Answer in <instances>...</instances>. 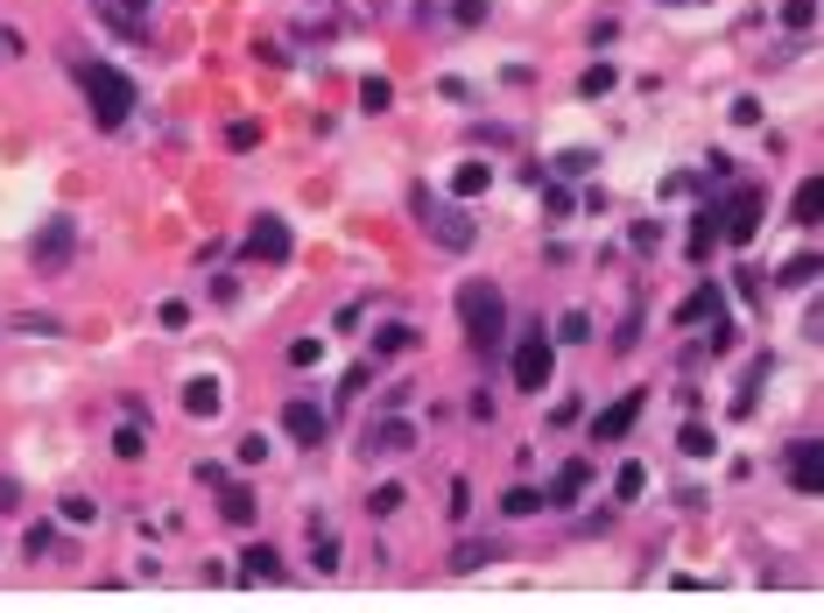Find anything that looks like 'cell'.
<instances>
[{"label": "cell", "instance_id": "1", "mask_svg": "<svg viewBox=\"0 0 824 613\" xmlns=\"http://www.w3.org/2000/svg\"><path fill=\"white\" fill-rule=\"evenodd\" d=\"M458 318H466V339H472V353H479V360H493V346L507 339V304H501V290L472 275L466 290H458Z\"/></svg>", "mask_w": 824, "mask_h": 613}, {"label": "cell", "instance_id": "2", "mask_svg": "<svg viewBox=\"0 0 824 613\" xmlns=\"http://www.w3.org/2000/svg\"><path fill=\"white\" fill-rule=\"evenodd\" d=\"M78 85H85V107H93V121L99 127H120L134 113V78L127 71H113V64H85L78 71Z\"/></svg>", "mask_w": 824, "mask_h": 613}, {"label": "cell", "instance_id": "3", "mask_svg": "<svg viewBox=\"0 0 824 613\" xmlns=\"http://www.w3.org/2000/svg\"><path fill=\"white\" fill-rule=\"evenodd\" d=\"M416 219H423V233H430L438 247H452V254L472 247V219L458 212L452 198H430V191H416Z\"/></svg>", "mask_w": 824, "mask_h": 613}, {"label": "cell", "instance_id": "4", "mask_svg": "<svg viewBox=\"0 0 824 613\" xmlns=\"http://www.w3.org/2000/svg\"><path fill=\"white\" fill-rule=\"evenodd\" d=\"M550 367H557V353H550V332L543 324H529L521 332V346H515V388H550Z\"/></svg>", "mask_w": 824, "mask_h": 613}, {"label": "cell", "instance_id": "5", "mask_svg": "<svg viewBox=\"0 0 824 613\" xmlns=\"http://www.w3.org/2000/svg\"><path fill=\"white\" fill-rule=\"evenodd\" d=\"M761 212H768V205H761V191H733L726 205H712V219H718V233H726L733 247H747L754 241V226H761Z\"/></svg>", "mask_w": 824, "mask_h": 613}, {"label": "cell", "instance_id": "6", "mask_svg": "<svg viewBox=\"0 0 824 613\" xmlns=\"http://www.w3.org/2000/svg\"><path fill=\"white\" fill-rule=\"evenodd\" d=\"M641 402H649V395H641V388H627V395H613V402H606V409H599V416H592V438H599V444H620V438H627V430H635V416H641Z\"/></svg>", "mask_w": 824, "mask_h": 613}, {"label": "cell", "instance_id": "7", "mask_svg": "<svg viewBox=\"0 0 824 613\" xmlns=\"http://www.w3.org/2000/svg\"><path fill=\"white\" fill-rule=\"evenodd\" d=\"M789 487H797V493H824V444L817 438L789 444Z\"/></svg>", "mask_w": 824, "mask_h": 613}, {"label": "cell", "instance_id": "8", "mask_svg": "<svg viewBox=\"0 0 824 613\" xmlns=\"http://www.w3.org/2000/svg\"><path fill=\"white\" fill-rule=\"evenodd\" d=\"M247 261H268V268H275V261H290V226L261 212V219L247 226Z\"/></svg>", "mask_w": 824, "mask_h": 613}, {"label": "cell", "instance_id": "9", "mask_svg": "<svg viewBox=\"0 0 824 613\" xmlns=\"http://www.w3.org/2000/svg\"><path fill=\"white\" fill-rule=\"evenodd\" d=\"M71 247H78V226H71V219H50V226L36 233V268H64Z\"/></svg>", "mask_w": 824, "mask_h": 613}, {"label": "cell", "instance_id": "10", "mask_svg": "<svg viewBox=\"0 0 824 613\" xmlns=\"http://www.w3.org/2000/svg\"><path fill=\"white\" fill-rule=\"evenodd\" d=\"M586 487H592V466H586V458H571V466H557V473H550V487H543V507H571V501H578Z\"/></svg>", "mask_w": 824, "mask_h": 613}, {"label": "cell", "instance_id": "11", "mask_svg": "<svg viewBox=\"0 0 824 613\" xmlns=\"http://www.w3.org/2000/svg\"><path fill=\"white\" fill-rule=\"evenodd\" d=\"M282 424H290V438H296V444H324V430H332L318 402H290V409H282Z\"/></svg>", "mask_w": 824, "mask_h": 613}, {"label": "cell", "instance_id": "12", "mask_svg": "<svg viewBox=\"0 0 824 613\" xmlns=\"http://www.w3.org/2000/svg\"><path fill=\"white\" fill-rule=\"evenodd\" d=\"M409 444H416V424H409V416H388V424L367 430V452L373 458H381V452H409Z\"/></svg>", "mask_w": 824, "mask_h": 613}, {"label": "cell", "instance_id": "13", "mask_svg": "<svg viewBox=\"0 0 824 613\" xmlns=\"http://www.w3.org/2000/svg\"><path fill=\"white\" fill-rule=\"evenodd\" d=\"M219 515H226L233 522V529H247V522H254V487H239V480H226V473H219Z\"/></svg>", "mask_w": 824, "mask_h": 613}, {"label": "cell", "instance_id": "14", "mask_svg": "<svg viewBox=\"0 0 824 613\" xmlns=\"http://www.w3.org/2000/svg\"><path fill=\"white\" fill-rule=\"evenodd\" d=\"M239 578H268V586H282V578H290V564H282L268 543H247V557H239Z\"/></svg>", "mask_w": 824, "mask_h": 613}, {"label": "cell", "instance_id": "15", "mask_svg": "<svg viewBox=\"0 0 824 613\" xmlns=\"http://www.w3.org/2000/svg\"><path fill=\"white\" fill-rule=\"evenodd\" d=\"M712 310H726V296H718V290H712V282H698V290H691V296H684V310H677V324H705V318H712Z\"/></svg>", "mask_w": 824, "mask_h": 613}, {"label": "cell", "instance_id": "16", "mask_svg": "<svg viewBox=\"0 0 824 613\" xmlns=\"http://www.w3.org/2000/svg\"><path fill=\"white\" fill-rule=\"evenodd\" d=\"M219 402H226V395H219V381H205V373H198V381H184V409L190 416H219Z\"/></svg>", "mask_w": 824, "mask_h": 613}, {"label": "cell", "instance_id": "17", "mask_svg": "<svg viewBox=\"0 0 824 613\" xmlns=\"http://www.w3.org/2000/svg\"><path fill=\"white\" fill-rule=\"evenodd\" d=\"M768 373H775V353H761V360L747 367V388H740V402H733V409H740V416L754 409V395H761V381H768Z\"/></svg>", "mask_w": 824, "mask_h": 613}, {"label": "cell", "instance_id": "18", "mask_svg": "<svg viewBox=\"0 0 824 613\" xmlns=\"http://www.w3.org/2000/svg\"><path fill=\"white\" fill-rule=\"evenodd\" d=\"M487 184H493V170H487V162H458V176H452V191H458V198H479Z\"/></svg>", "mask_w": 824, "mask_h": 613}, {"label": "cell", "instance_id": "19", "mask_svg": "<svg viewBox=\"0 0 824 613\" xmlns=\"http://www.w3.org/2000/svg\"><path fill=\"white\" fill-rule=\"evenodd\" d=\"M817 268H824L817 254H797V261H789V268H783L775 282H783V290H803V282H817Z\"/></svg>", "mask_w": 824, "mask_h": 613}, {"label": "cell", "instance_id": "20", "mask_svg": "<svg viewBox=\"0 0 824 613\" xmlns=\"http://www.w3.org/2000/svg\"><path fill=\"white\" fill-rule=\"evenodd\" d=\"M677 444H684V458H712V452H718V438H712L705 424H684V438H677Z\"/></svg>", "mask_w": 824, "mask_h": 613}, {"label": "cell", "instance_id": "21", "mask_svg": "<svg viewBox=\"0 0 824 613\" xmlns=\"http://www.w3.org/2000/svg\"><path fill=\"white\" fill-rule=\"evenodd\" d=\"M797 219H803V226H817V219H824V184H817V176L797 191Z\"/></svg>", "mask_w": 824, "mask_h": 613}, {"label": "cell", "instance_id": "22", "mask_svg": "<svg viewBox=\"0 0 824 613\" xmlns=\"http://www.w3.org/2000/svg\"><path fill=\"white\" fill-rule=\"evenodd\" d=\"M501 507H507V515H536V507H543V487H507Z\"/></svg>", "mask_w": 824, "mask_h": 613}, {"label": "cell", "instance_id": "23", "mask_svg": "<svg viewBox=\"0 0 824 613\" xmlns=\"http://www.w3.org/2000/svg\"><path fill=\"white\" fill-rule=\"evenodd\" d=\"M613 85H620V78H613V64H592L586 78H578V93H586V99H606Z\"/></svg>", "mask_w": 824, "mask_h": 613}, {"label": "cell", "instance_id": "24", "mask_svg": "<svg viewBox=\"0 0 824 613\" xmlns=\"http://www.w3.org/2000/svg\"><path fill=\"white\" fill-rule=\"evenodd\" d=\"M113 452H120V458H142V452H148V430H142V424L113 430Z\"/></svg>", "mask_w": 824, "mask_h": 613}, {"label": "cell", "instance_id": "25", "mask_svg": "<svg viewBox=\"0 0 824 613\" xmlns=\"http://www.w3.org/2000/svg\"><path fill=\"white\" fill-rule=\"evenodd\" d=\"M641 487H649V473H641V466H620V473H613V493H620V501H641Z\"/></svg>", "mask_w": 824, "mask_h": 613}, {"label": "cell", "instance_id": "26", "mask_svg": "<svg viewBox=\"0 0 824 613\" xmlns=\"http://www.w3.org/2000/svg\"><path fill=\"white\" fill-rule=\"evenodd\" d=\"M487 557H493V543H458L452 550V572H479Z\"/></svg>", "mask_w": 824, "mask_h": 613}, {"label": "cell", "instance_id": "27", "mask_svg": "<svg viewBox=\"0 0 824 613\" xmlns=\"http://www.w3.org/2000/svg\"><path fill=\"white\" fill-rule=\"evenodd\" d=\"M712 233H718V219L698 212V226H691V261H705V254H712Z\"/></svg>", "mask_w": 824, "mask_h": 613}, {"label": "cell", "instance_id": "28", "mask_svg": "<svg viewBox=\"0 0 824 613\" xmlns=\"http://www.w3.org/2000/svg\"><path fill=\"white\" fill-rule=\"evenodd\" d=\"M388 99H395V85H388V78H367V85H359V107H367V113H381Z\"/></svg>", "mask_w": 824, "mask_h": 613}, {"label": "cell", "instance_id": "29", "mask_svg": "<svg viewBox=\"0 0 824 613\" xmlns=\"http://www.w3.org/2000/svg\"><path fill=\"white\" fill-rule=\"evenodd\" d=\"M373 346H381V353H409L416 332H409V324H381V339H373Z\"/></svg>", "mask_w": 824, "mask_h": 613}, {"label": "cell", "instance_id": "30", "mask_svg": "<svg viewBox=\"0 0 824 613\" xmlns=\"http://www.w3.org/2000/svg\"><path fill=\"white\" fill-rule=\"evenodd\" d=\"M310 557H318V572H339V536L318 529V543H310Z\"/></svg>", "mask_w": 824, "mask_h": 613}, {"label": "cell", "instance_id": "31", "mask_svg": "<svg viewBox=\"0 0 824 613\" xmlns=\"http://www.w3.org/2000/svg\"><path fill=\"white\" fill-rule=\"evenodd\" d=\"M543 205H550V219H571V212H578V191H564V184H550V198H543Z\"/></svg>", "mask_w": 824, "mask_h": 613}, {"label": "cell", "instance_id": "32", "mask_svg": "<svg viewBox=\"0 0 824 613\" xmlns=\"http://www.w3.org/2000/svg\"><path fill=\"white\" fill-rule=\"evenodd\" d=\"M395 507H402V487H373L367 493V515H395Z\"/></svg>", "mask_w": 824, "mask_h": 613}, {"label": "cell", "instance_id": "33", "mask_svg": "<svg viewBox=\"0 0 824 613\" xmlns=\"http://www.w3.org/2000/svg\"><path fill=\"white\" fill-rule=\"evenodd\" d=\"M783 22H789V28H811V22H817V0H789Z\"/></svg>", "mask_w": 824, "mask_h": 613}, {"label": "cell", "instance_id": "34", "mask_svg": "<svg viewBox=\"0 0 824 613\" xmlns=\"http://www.w3.org/2000/svg\"><path fill=\"white\" fill-rule=\"evenodd\" d=\"M156 318H162V332H184V324H190V304H162Z\"/></svg>", "mask_w": 824, "mask_h": 613}, {"label": "cell", "instance_id": "35", "mask_svg": "<svg viewBox=\"0 0 824 613\" xmlns=\"http://www.w3.org/2000/svg\"><path fill=\"white\" fill-rule=\"evenodd\" d=\"M290 360H296V367H318V360H324V346H318V339H296Z\"/></svg>", "mask_w": 824, "mask_h": 613}, {"label": "cell", "instance_id": "36", "mask_svg": "<svg viewBox=\"0 0 824 613\" xmlns=\"http://www.w3.org/2000/svg\"><path fill=\"white\" fill-rule=\"evenodd\" d=\"M452 14H458L466 28H479V22H487V0H452Z\"/></svg>", "mask_w": 824, "mask_h": 613}, {"label": "cell", "instance_id": "37", "mask_svg": "<svg viewBox=\"0 0 824 613\" xmlns=\"http://www.w3.org/2000/svg\"><path fill=\"white\" fill-rule=\"evenodd\" d=\"M254 142H261V127H254V121H239V127L226 134V148H239V156H247V148H254Z\"/></svg>", "mask_w": 824, "mask_h": 613}, {"label": "cell", "instance_id": "38", "mask_svg": "<svg viewBox=\"0 0 824 613\" xmlns=\"http://www.w3.org/2000/svg\"><path fill=\"white\" fill-rule=\"evenodd\" d=\"M557 332H564V339H571V346H578V339H592V318H578V310H571V318H564Z\"/></svg>", "mask_w": 824, "mask_h": 613}, {"label": "cell", "instance_id": "39", "mask_svg": "<svg viewBox=\"0 0 824 613\" xmlns=\"http://www.w3.org/2000/svg\"><path fill=\"white\" fill-rule=\"evenodd\" d=\"M0 507H22V487L14 480H0Z\"/></svg>", "mask_w": 824, "mask_h": 613}, {"label": "cell", "instance_id": "40", "mask_svg": "<svg viewBox=\"0 0 824 613\" xmlns=\"http://www.w3.org/2000/svg\"><path fill=\"white\" fill-rule=\"evenodd\" d=\"M663 8H705V0H663Z\"/></svg>", "mask_w": 824, "mask_h": 613}]
</instances>
